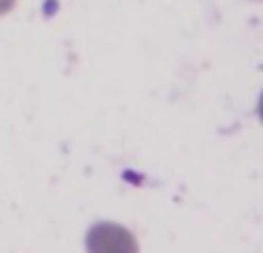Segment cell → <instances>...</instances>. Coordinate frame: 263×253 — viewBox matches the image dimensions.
<instances>
[{"label":"cell","mask_w":263,"mask_h":253,"mask_svg":"<svg viewBox=\"0 0 263 253\" xmlns=\"http://www.w3.org/2000/svg\"><path fill=\"white\" fill-rule=\"evenodd\" d=\"M16 3V0H0V14H5V12H9L12 9V5Z\"/></svg>","instance_id":"cell-1"}]
</instances>
